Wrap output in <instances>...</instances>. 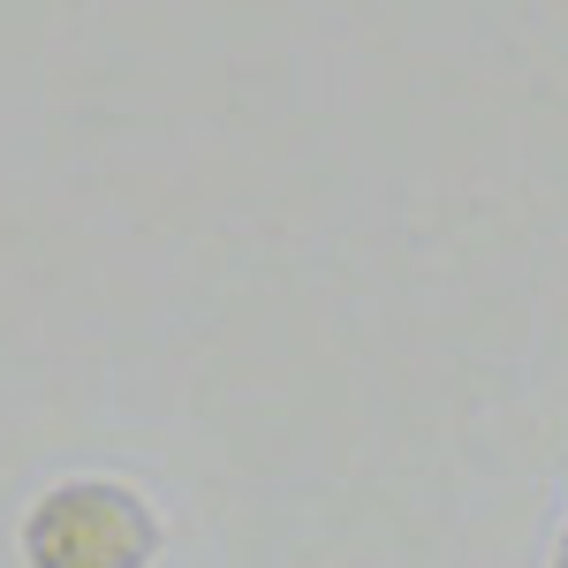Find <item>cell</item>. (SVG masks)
Instances as JSON below:
<instances>
[{
	"mask_svg": "<svg viewBox=\"0 0 568 568\" xmlns=\"http://www.w3.org/2000/svg\"><path fill=\"white\" fill-rule=\"evenodd\" d=\"M554 568H568V530H561V561H554Z\"/></svg>",
	"mask_w": 568,
	"mask_h": 568,
	"instance_id": "2",
	"label": "cell"
},
{
	"mask_svg": "<svg viewBox=\"0 0 568 568\" xmlns=\"http://www.w3.org/2000/svg\"><path fill=\"white\" fill-rule=\"evenodd\" d=\"M160 554H168L160 500L114 470H77V478L39 485L16 524L23 568H160Z\"/></svg>",
	"mask_w": 568,
	"mask_h": 568,
	"instance_id": "1",
	"label": "cell"
}]
</instances>
